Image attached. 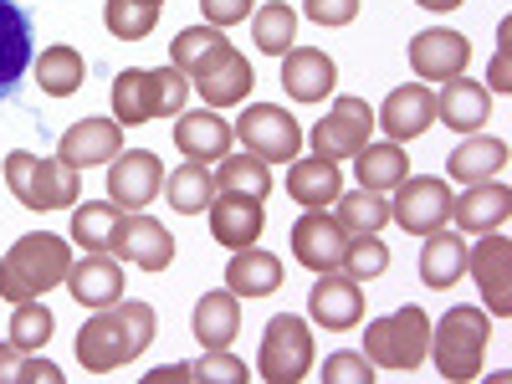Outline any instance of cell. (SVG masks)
Returning <instances> with one entry per match:
<instances>
[{"label": "cell", "mask_w": 512, "mask_h": 384, "mask_svg": "<svg viewBox=\"0 0 512 384\" xmlns=\"http://www.w3.org/2000/svg\"><path fill=\"white\" fill-rule=\"evenodd\" d=\"M154 344V308L118 297L108 308H93V318L77 333V364L88 374H113L123 364H134Z\"/></svg>", "instance_id": "6da1fadb"}, {"label": "cell", "mask_w": 512, "mask_h": 384, "mask_svg": "<svg viewBox=\"0 0 512 384\" xmlns=\"http://www.w3.org/2000/svg\"><path fill=\"white\" fill-rule=\"evenodd\" d=\"M67 272H72V246L52 231H31L0 256V297L6 303H26V297L62 287Z\"/></svg>", "instance_id": "7a4b0ae2"}, {"label": "cell", "mask_w": 512, "mask_h": 384, "mask_svg": "<svg viewBox=\"0 0 512 384\" xmlns=\"http://www.w3.org/2000/svg\"><path fill=\"white\" fill-rule=\"evenodd\" d=\"M190 98V77L180 67H123L113 77V113L123 128L149 118H180Z\"/></svg>", "instance_id": "3957f363"}, {"label": "cell", "mask_w": 512, "mask_h": 384, "mask_svg": "<svg viewBox=\"0 0 512 384\" xmlns=\"http://www.w3.org/2000/svg\"><path fill=\"white\" fill-rule=\"evenodd\" d=\"M0 175H6L16 205H26V210H67V205H77V195H82L72 164H62V159H36V154H26V149H16V154L0 159Z\"/></svg>", "instance_id": "277c9868"}, {"label": "cell", "mask_w": 512, "mask_h": 384, "mask_svg": "<svg viewBox=\"0 0 512 384\" xmlns=\"http://www.w3.org/2000/svg\"><path fill=\"white\" fill-rule=\"evenodd\" d=\"M492 323L482 308H451L436 328H431V359L441 379H477L482 374V354H487Z\"/></svg>", "instance_id": "5b68a950"}, {"label": "cell", "mask_w": 512, "mask_h": 384, "mask_svg": "<svg viewBox=\"0 0 512 384\" xmlns=\"http://www.w3.org/2000/svg\"><path fill=\"white\" fill-rule=\"evenodd\" d=\"M425 354H431V318L415 303H405L390 318H374L364 328V359L374 369H420Z\"/></svg>", "instance_id": "8992f818"}, {"label": "cell", "mask_w": 512, "mask_h": 384, "mask_svg": "<svg viewBox=\"0 0 512 384\" xmlns=\"http://www.w3.org/2000/svg\"><path fill=\"white\" fill-rule=\"evenodd\" d=\"M256 369H262L267 384H297L313 369V328L303 318H292V313H277L262 333Z\"/></svg>", "instance_id": "52a82bcc"}, {"label": "cell", "mask_w": 512, "mask_h": 384, "mask_svg": "<svg viewBox=\"0 0 512 384\" xmlns=\"http://www.w3.org/2000/svg\"><path fill=\"white\" fill-rule=\"evenodd\" d=\"M236 139L246 144V154L267 159V164H292L297 149H303V128H297V118L277 103H251L236 123Z\"/></svg>", "instance_id": "ba28073f"}, {"label": "cell", "mask_w": 512, "mask_h": 384, "mask_svg": "<svg viewBox=\"0 0 512 384\" xmlns=\"http://www.w3.org/2000/svg\"><path fill=\"white\" fill-rule=\"evenodd\" d=\"M390 221L410 236H431L451 221V185L441 175H405L395 185V205H390Z\"/></svg>", "instance_id": "9c48e42d"}, {"label": "cell", "mask_w": 512, "mask_h": 384, "mask_svg": "<svg viewBox=\"0 0 512 384\" xmlns=\"http://www.w3.org/2000/svg\"><path fill=\"white\" fill-rule=\"evenodd\" d=\"M369 134H374V113H369V103L364 98H354V93H344L333 108H328V118L323 123H313V154L318 159H328V164H344V159H354L364 144H369Z\"/></svg>", "instance_id": "30bf717a"}, {"label": "cell", "mask_w": 512, "mask_h": 384, "mask_svg": "<svg viewBox=\"0 0 512 384\" xmlns=\"http://www.w3.org/2000/svg\"><path fill=\"white\" fill-rule=\"evenodd\" d=\"M108 256H123V262H134L144 272H164L169 262H175V236H169L154 216H144V210H128V216H118V226H113Z\"/></svg>", "instance_id": "8fae6325"}, {"label": "cell", "mask_w": 512, "mask_h": 384, "mask_svg": "<svg viewBox=\"0 0 512 384\" xmlns=\"http://www.w3.org/2000/svg\"><path fill=\"white\" fill-rule=\"evenodd\" d=\"M466 272L477 277L487 308L507 318L512 313V241L502 231H487L477 246H466Z\"/></svg>", "instance_id": "7c38bea8"}, {"label": "cell", "mask_w": 512, "mask_h": 384, "mask_svg": "<svg viewBox=\"0 0 512 384\" xmlns=\"http://www.w3.org/2000/svg\"><path fill=\"white\" fill-rule=\"evenodd\" d=\"M349 251V231L338 226L328 210H308L303 221L292 226V262L308 272H338Z\"/></svg>", "instance_id": "4fadbf2b"}, {"label": "cell", "mask_w": 512, "mask_h": 384, "mask_svg": "<svg viewBox=\"0 0 512 384\" xmlns=\"http://www.w3.org/2000/svg\"><path fill=\"white\" fill-rule=\"evenodd\" d=\"M466 62H472V41L451 26H431L410 36V72L420 82H451L466 72Z\"/></svg>", "instance_id": "5bb4252c"}, {"label": "cell", "mask_w": 512, "mask_h": 384, "mask_svg": "<svg viewBox=\"0 0 512 384\" xmlns=\"http://www.w3.org/2000/svg\"><path fill=\"white\" fill-rule=\"evenodd\" d=\"M164 185V164L149 154V149H118L108 159V200L118 210H139L159 195Z\"/></svg>", "instance_id": "9a60e30c"}, {"label": "cell", "mask_w": 512, "mask_h": 384, "mask_svg": "<svg viewBox=\"0 0 512 384\" xmlns=\"http://www.w3.org/2000/svg\"><path fill=\"white\" fill-rule=\"evenodd\" d=\"M436 123V93L425 82H405L384 98V108L374 113V128L390 134V144H405V139H420L425 128Z\"/></svg>", "instance_id": "2e32d148"}, {"label": "cell", "mask_w": 512, "mask_h": 384, "mask_svg": "<svg viewBox=\"0 0 512 384\" xmlns=\"http://www.w3.org/2000/svg\"><path fill=\"white\" fill-rule=\"evenodd\" d=\"M308 313L318 328H359L364 318V292L349 272H318L313 292H308Z\"/></svg>", "instance_id": "e0dca14e"}, {"label": "cell", "mask_w": 512, "mask_h": 384, "mask_svg": "<svg viewBox=\"0 0 512 384\" xmlns=\"http://www.w3.org/2000/svg\"><path fill=\"white\" fill-rule=\"evenodd\" d=\"M262 226H267L262 200H251V195H231V190H216V200H210V236H216L221 246L246 251V246H256Z\"/></svg>", "instance_id": "ac0fdd59"}, {"label": "cell", "mask_w": 512, "mask_h": 384, "mask_svg": "<svg viewBox=\"0 0 512 384\" xmlns=\"http://www.w3.org/2000/svg\"><path fill=\"white\" fill-rule=\"evenodd\" d=\"M31 16L16 0H0V103H11L31 67Z\"/></svg>", "instance_id": "d6986e66"}, {"label": "cell", "mask_w": 512, "mask_h": 384, "mask_svg": "<svg viewBox=\"0 0 512 384\" xmlns=\"http://www.w3.org/2000/svg\"><path fill=\"white\" fill-rule=\"evenodd\" d=\"M231 144H236V128L221 118V108H195V113H180V123H175V149L185 159L216 164L231 154Z\"/></svg>", "instance_id": "ffe728a7"}, {"label": "cell", "mask_w": 512, "mask_h": 384, "mask_svg": "<svg viewBox=\"0 0 512 384\" xmlns=\"http://www.w3.org/2000/svg\"><path fill=\"white\" fill-rule=\"evenodd\" d=\"M118 149H123V123H113V118H77L62 134V144H57V159L72 164V169H93V164H108Z\"/></svg>", "instance_id": "44dd1931"}, {"label": "cell", "mask_w": 512, "mask_h": 384, "mask_svg": "<svg viewBox=\"0 0 512 384\" xmlns=\"http://www.w3.org/2000/svg\"><path fill=\"white\" fill-rule=\"evenodd\" d=\"M512 216V190L502 180H482L466 195H451V221L456 231H472V236H487V231H502Z\"/></svg>", "instance_id": "7402d4cb"}, {"label": "cell", "mask_w": 512, "mask_h": 384, "mask_svg": "<svg viewBox=\"0 0 512 384\" xmlns=\"http://www.w3.org/2000/svg\"><path fill=\"white\" fill-rule=\"evenodd\" d=\"M333 82H338V67H333L328 52H318V47H292V52H282V88H287V98H297V103H323V98L333 93Z\"/></svg>", "instance_id": "603a6c76"}, {"label": "cell", "mask_w": 512, "mask_h": 384, "mask_svg": "<svg viewBox=\"0 0 512 384\" xmlns=\"http://www.w3.org/2000/svg\"><path fill=\"white\" fill-rule=\"evenodd\" d=\"M123 267L113 262L108 251H88L82 262H72V272H67V292L77 297L82 308H108V303H118L123 297Z\"/></svg>", "instance_id": "cb8c5ba5"}, {"label": "cell", "mask_w": 512, "mask_h": 384, "mask_svg": "<svg viewBox=\"0 0 512 384\" xmlns=\"http://www.w3.org/2000/svg\"><path fill=\"white\" fill-rule=\"evenodd\" d=\"M466 277V241L461 231H431L420 246V282L431 287V292H451L456 282Z\"/></svg>", "instance_id": "d4e9b609"}, {"label": "cell", "mask_w": 512, "mask_h": 384, "mask_svg": "<svg viewBox=\"0 0 512 384\" xmlns=\"http://www.w3.org/2000/svg\"><path fill=\"white\" fill-rule=\"evenodd\" d=\"M492 113V93L482 88V82H466V77H451L441 98H436V118L446 128H456V134H477V128L487 123Z\"/></svg>", "instance_id": "484cf974"}, {"label": "cell", "mask_w": 512, "mask_h": 384, "mask_svg": "<svg viewBox=\"0 0 512 384\" xmlns=\"http://www.w3.org/2000/svg\"><path fill=\"white\" fill-rule=\"evenodd\" d=\"M190 88H200L205 108H231V103H246V93L256 88V72H251V62L231 47L210 72H200Z\"/></svg>", "instance_id": "4316f807"}, {"label": "cell", "mask_w": 512, "mask_h": 384, "mask_svg": "<svg viewBox=\"0 0 512 384\" xmlns=\"http://www.w3.org/2000/svg\"><path fill=\"white\" fill-rule=\"evenodd\" d=\"M241 333V297L226 292H205L195 303V338L200 349H231V338Z\"/></svg>", "instance_id": "83f0119b"}, {"label": "cell", "mask_w": 512, "mask_h": 384, "mask_svg": "<svg viewBox=\"0 0 512 384\" xmlns=\"http://www.w3.org/2000/svg\"><path fill=\"white\" fill-rule=\"evenodd\" d=\"M287 195L297 200V205H308V210H323V205H333L338 195H344V180H338V164H328V159H292V169H287Z\"/></svg>", "instance_id": "f1b7e54d"}, {"label": "cell", "mask_w": 512, "mask_h": 384, "mask_svg": "<svg viewBox=\"0 0 512 384\" xmlns=\"http://www.w3.org/2000/svg\"><path fill=\"white\" fill-rule=\"evenodd\" d=\"M226 52H231V41L221 36V26H185L175 41H169V57H175L169 67H180V72L195 82L200 72H210V67H216Z\"/></svg>", "instance_id": "f546056e"}, {"label": "cell", "mask_w": 512, "mask_h": 384, "mask_svg": "<svg viewBox=\"0 0 512 384\" xmlns=\"http://www.w3.org/2000/svg\"><path fill=\"white\" fill-rule=\"evenodd\" d=\"M226 287H231L236 297H272V292L282 287V256L256 251V246L236 251L231 267H226Z\"/></svg>", "instance_id": "4dcf8cb0"}, {"label": "cell", "mask_w": 512, "mask_h": 384, "mask_svg": "<svg viewBox=\"0 0 512 384\" xmlns=\"http://www.w3.org/2000/svg\"><path fill=\"white\" fill-rule=\"evenodd\" d=\"M31 67H36V82H41V93H47V98H72L82 88V77H88V62H82V52L67 47V41L47 47Z\"/></svg>", "instance_id": "1f68e13d"}, {"label": "cell", "mask_w": 512, "mask_h": 384, "mask_svg": "<svg viewBox=\"0 0 512 384\" xmlns=\"http://www.w3.org/2000/svg\"><path fill=\"white\" fill-rule=\"evenodd\" d=\"M502 164H507V144H502V139H466V144H456L451 159H446L451 180H461V185L497 180V175H502Z\"/></svg>", "instance_id": "d6a6232c"}, {"label": "cell", "mask_w": 512, "mask_h": 384, "mask_svg": "<svg viewBox=\"0 0 512 384\" xmlns=\"http://www.w3.org/2000/svg\"><path fill=\"white\" fill-rule=\"evenodd\" d=\"M354 159H359V164H354V169H359V185H364V190H374V195L395 190V185L410 175V159H405V149H400V144H374V139H369Z\"/></svg>", "instance_id": "836d02e7"}, {"label": "cell", "mask_w": 512, "mask_h": 384, "mask_svg": "<svg viewBox=\"0 0 512 384\" xmlns=\"http://www.w3.org/2000/svg\"><path fill=\"white\" fill-rule=\"evenodd\" d=\"M251 41H256V52H267V57L292 52V41H297V11L287 6V0H267V6H256L251 11Z\"/></svg>", "instance_id": "e575fe53"}, {"label": "cell", "mask_w": 512, "mask_h": 384, "mask_svg": "<svg viewBox=\"0 0 512 384\" xmlns=\"http://www.w3.org/2000/svg\"><path fill=\"white\" fill-rule=\"evenodd\" d=\"M216 190H231V195H251V200H267L272 195V169L267 159H256V154H226L216 159Z\"/></svg>", "instance_id": "d590c367"}, {"label": "cell", "mask_w": 512, "mask_h": 384, "mask_svg": "<svg viewBox=\"0 0 512 384\" xmlns=\"http://www.w3.org/2000/svg\"><path fill=\"white\" fill-rule=\"evenodd\" d=\"M164 190H169V205H175L180 216H200V210H210V200H216V175H210L200 159H190L164 180Z\"/></svg>", "instance_id": "8d00e7d4"}, {"label": "cell", "mask_w": 512, "mask_h": 384, "mask_svg": "<svg viewBox=\"0 0 512 384\" xmlns=\"http://www.w3.org/2000/svg\"><path fill=\"white\" fill-rule=\"evenodd\" d=\"M333 205H338V216H333V221L344 226L349 236H379L384 221H390V205H384L374 190H364V185H359L354 195H338Z\"/></svg>", "instance_id": "74e56055"}, {"label": "cell", "mask_w": 512, "mask_h": 384, "mask_svg": "<svg viewBox=\"0 0 512 384\" xmlns=\"http://www.w3.org/2000/svg\"><path fill=\"white\" fill-rule=\"evenodd\" d=\"M118 216H123V210H118L113 200H82V205L72 210V241L88 246V251H108Z\"/></svg>", "instance_id": "f35d334b"}, {"label": "cell", "mask_w": 512, "mask_h": 384, "mask_svg": "<svg viewBox=\"0 0 512 384\" xmlns=\"http://www.w3.org/2000/svg\"><path fill=\"white\" fill-rule=\"evenodd\" d=\"M52 328H57L52 308L41 303V297H26V303H16V313H11V344L21 354H36V349L52 344Z\"/></svg>", "instance_id": "ab89813d"}, {"label": "cell", "mask_w": 512, "mask_h": 384, "mask_svg": "<svg viewBox=\"0 0 512 384\" xmlns=\"http://www.w3.org/2000/svg\"><path fill=\"white\" fill-rule=\"evenodd\" d=\"M103 26L118 41H144L159 26V6H144V0H108V6H103Z\"/></svg>", "instance_id": "60d3db41"}, {"label": "cell", "mask_w": 512, "mask_h": 384, "mask_svg": "<svg viewBox=\"0 0 512 384\" xmlns=\"http://www.w3.org/2000/svg\"><path fill=\"white\" fill-rule=\"evenodd\" d=\"M0 384H62L52 359H21L16 344H0Z\"/></svg>", "instance_id": "b9f144b4"}, {"label": "cell", "mask_w": 512, "mask_h": 384, "mask_svg": "<svg viewBox=\"0 0 512 384\" xmlns=\"http://www.w3.org/2000/svg\"><path fill=\"white\" fill-rule=\"evenodd\" d=\"M384 267H390V246H384L379 236H349L344 272H349L354 282H369V277H379Z\"/></svg>", "instance_id": "7bdbcfd3"}, {"label": "cell", "mask_w": 512, "mask_h": 384, "mask_svg": "<svg viewBox=\"0 0 512 384\" xmlns=\"http://www.w3.org/2000/svg\"><path fill=\"white\" fill-rule=\"evenodd\" d=\"M190 379H200V384H246L251 369L236 354H226V349H205V359L190 364Z\"/></svg>", "instance_id": "ee69618b"}, {"label": "cell", "mask_w": 512, "mask_h": 384, "mask_svg": "<svg viewBox=\"0 0 512 384\" xmlns=\"http://www.w3.org/2000/svg\"><path fill=\"white\" fill-rule=\"evenodd\" d=\"M318 374H323V384H374V364L364 354H328V364Z\"/></svg>", "instance_id": "f6af8a7d"}, {"label": "cell", "mask_w": 512, "mask_h": 384, "mask_svg": "<svg viewBox=\"0 0 512 384\" xmlns=\"http://www.w3.org/2000/svg\"><path fill=\"white\" fill-rule=\"evenodd\" d=\"M303 11L318 26H349L359 16V0H303Z\"/></svg>", "instance_id": "bcb514c9"}, {"label": "cell", "mask_w": 512, "mask_h": 384, "mask_svg": "<svg viewBox=\"0 0 512 384\" xmlns=\"http://www.w3.org/2000/svg\"><path fill=\"white\" fill-rule=\"evenodd\" d=\"M200 11H205L210 26H236L256 11V0H200Z\"/></svg>", "instance_id": "7dc6e473"}, {"label": "cell", "mask_w": 512, "mask_h": 384, "mask_svg": "<svg viewBox=\"0 0 512 384\" xmlns=\"http://www.w3.org/2000/svg\"><path fill=\"white\" fill-rule=\"evenodd\" d=\"M507 36H512V21L497 26V57H492V93H512V62H507Z\"/></svg>", "instance_id": "c3c4849f"}, {"label": "cell", "mask_w": 512, "mask_h": 384, "mask_svg": "<svg viewBox=\"0 0 512 384\" xmlns=\"http://www.w3.org/2000/svg\"><path fill=\"white\" fill-rule=\"evenodd\" d=\"M164 379H190V364H169V369H154L144 384H164Z\"/></svg>", "instance_id": "681fc988"}, {"label": "cell", "mask_w": 512, "mask_h": 384, "mask_svg": "<svg viewBox=\"0 0 512 384\" xmlns=\"http://www.w3.org/2000/svg\"><path fill=\"white\" fill-rule=\"evenodd\" d=\"M415 6H425V11H456L461 0H415Z\"/></svg>", "instance_id": "f907efd6"}, {"label": "cell", "mask_w": 512, "mask_h": 384, "mask_svg": "<svg viewBox=\"0 0 512 384\" xmlns=\"http://www.w3.org/2000/svg\"><path fill=\"white\" fill-rule=\"evenodd\" d=\"M144 6H159V11H164V0H144Z\"/></svg>", "instance_id": "816d5d0a"}]
</instances>
